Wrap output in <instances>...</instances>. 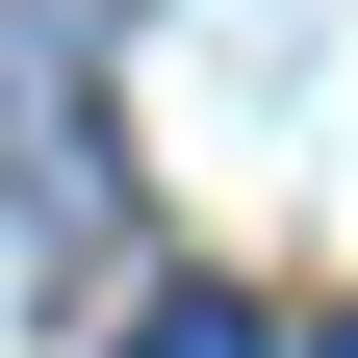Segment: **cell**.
Wrapping results in <instances>:
<instances>
[{"mask_svg": "<svg viewBox=\"0 0 358 358\" xmlns=\"http://www.w3.org/2000/svg\"><path fill=\"white\" fill-rule=\"evenodd\" d=\"M333 358H358V307H333Z\"/></svg>", "mask_w": 358, "mask_h": 358, "instance_id": "2", "label": "cell"}, {"mask_svg": "<svg viewBox=\"0 0 358 358\" xmlns=\"http://www.w3.org/2000/svg\"><path fill=\"white\" fill-rule=\"evenodd\" d=\"M128 358H282V333H256V307H154Z\"/></svg>", "mask_w": 358, "mask_h": 358, "instance_id": "1", "label": "cell"}]
</instances>
